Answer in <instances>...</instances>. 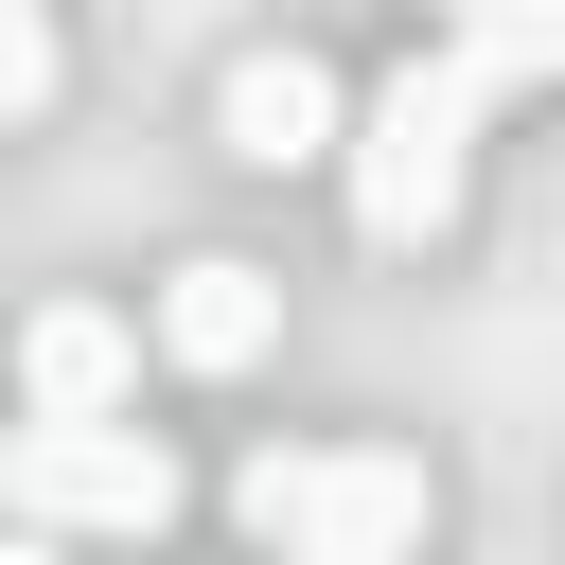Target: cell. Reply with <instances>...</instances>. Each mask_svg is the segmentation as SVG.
<instances>
[{"instance_id": "6da1fadb", "label": "cell", "mask_w": 565, "mask_h": 565, "mask_svg": "<svg viewBox=\"0 0 565 565\" xmlns=\"http://www.w3.org/2000/svg\"><path fill=\"white\" fill-rule=\"evenodd\" d=\"M230 512L265 530V565H406L424 512H441V477L406 441H265L230 477Z\"/></svg>"}, {"instance_id": "7a4b0ae2", "label": "cell", "mask_w": 565, "mask_h": 565, "mask_svg": "<svg viewBox=\"0 0 565 565\" xmlns=\"http://www.w3.org/2000/svg\"><path fill=\"white\" fill-rule=\"evenodd\" d=\"M477 124H494V88H477L459 53H406V71L353 106V141H335V159H353V230H371V247H424V230L459 212V177H477Z\"/></svg>"}, {"instance_id": "3957f363", "label": "cell", "mask_w": 565, "mask_h": 565, "mask_svg": "<svg viewBox=\"0 0 565 565\" xmlns=\"http://www.w3.org/2000/svg\"><path fill=\"white\" fill-rule=\"evenodd\" d=\"M0 512L35 547H71V530H177V459L141 424H0Z\"/></svg>"}, {"instance_id": "277c9868", "label": "cell", "mask_w": 565, "mask_h": 565, "mask_svg": "<svg viewBox=\"0 0 565 565\" xmlns=\"http://www.w3.org/2000/svg\"><path fill=\"white\" fill-rule=\"evenodd\" d=\"M18 388H35V424H124L141 335H124L106 300H35V318H18Z\"/></svg>"}, {"instance_id": "5b68a950", "label": "cell", "mask_w": 565, "mask_h": 565, "mask_svg": "<svg viewBox=\"0 0 565 565\" xmlns=\"http://www.w3.org/2000/svg\"><path fill=\"white\" fill-rule=\"evenodd\" d=\"M212 124H230V159H335V71L318 53H230V88H212Z\"/></svg>"}, {"instance_id": "8992f818", "label": "cell", "mask_w": 565, "mask_h": 565, "mask_svg": "<svg viewBox=\"0 0 565 565\" xmlns=\"http://www.w3.org/2000/svg\"><path fill=\"white\" fill-rule=\"evenodd\" d=\"M265 335H282V282H265V265H230V247H194V265L159 282V353H177V371H247Z\"/></svg>"}, {"instance_id": "52a82bcc", "label": "cell", "mask_w": 565, "mask_h": 565, "mask_svg": "<svg viewBox=\"0 0 565 565\" xmlns=\"http://www.w3.org/2000/svg\"><path fill=\"white\" fill-rule=\"evenodd\" d=\"M71 88V53H53V0H0V124H35Z\"/></svg>"}, {"instance_id": "ba28073f", "label": "cell", "mask_w": 565, "mask_h": 565, "mask_svg": "<svg viewBox=\"0 0 565 565\" xmlns=\"http://www.w3.org/2000/svg\"><path fill=\"white\" fill-rule=\"evenodd\" d=\"M0 565H71V547H35V530H0Z\"/></svg>"}]
</instances>
